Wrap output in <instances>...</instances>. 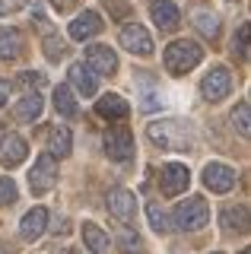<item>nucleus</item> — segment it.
<instances>
[{
  "label": "nucleus",
  "mask_w": 251,
  "mask_h": 254,
  "mask_svg": "<svg viewBox=\"0 0 251 254\" xmlns=\"http://www.w3.org/2000/svg\"><path fill=\"white\" fill-rule=\"evenodd\" d=\"M146 133H150V140L159 149H191L194 146V127L188 121H175V118L153 121L146 127Z\"/></svg>",
  "instance_id": "1"
},
{
  "label": "nucleus",
  "mask_w": 251,
  "mask_h": 254,
  "mask_svg": "<svg viewBox=\"0 0 251 254\" xmlns=\"http://www.w3.org/2000/svg\"><path fill=\"white\" fill-rule=\"evenodd\" d=\"M200 61H203V48L194 45V42H188V38H178V42L166 45V54H162L166 70H169V73H175V76H182V73H188V70H194Z\"/></svg>",
  "instance_id": "2"
},
{
  "label": "nucleus",
  "mask_w": 251,
  "mask_h": 254,
  "mask_svg": "<svg viewBox=\"0 0 251 254\" xmlns=\"http://www.w3.org/2000/svg\"><path fill=\"white\" fill-rule=\"evenodd\" d=\"M172 222H175L182 232H197L210 222V206L203 197H188L175 206V213H172Z\"/></svg>",
  "instance_id": "3"
},
{
  "label": "nucleus",
  "mask_w": 251,
  "mask_h": 254,
  "mask_svg": "<svg viewBox=\"0 0 251 254\" xmlns=\"http://www.w3.org/2000/svg\"><path fill=\"white\" fill-rule=\"evenodd\" d=\"M58 185V159L54 156H38L32 172H29V188H32V194H48V190Z\"/></svg>",
  "instance_id": "4"
},
{
  "label": "nucleus",
  "mask_w": 251,
  "mask_h": 254,
  "mask_svg": "<svg viewBox=\"0 0 251 254\" xmlns=\"http://www.w3.org/2000/svg\"><path fill=\"white\" fill-rule=\"evenodd\" d=\"M118 42L127 48L130 54H140V58L153 54V35L140 26V22H127V26H121V32H118Z\"/></svg>",
  "instance_id": "5"
},
{
  "label": "nucleus",
  "mask_w": 251,
  "mask_h": 254,
  "mask_svg": "<svg viewBox=\"0 0 251 254\" xmlns=\"http://www.w3.org/2000/svg\"><path fill=\"white\" fill-rule=\"evenodd\" d=\"M188 185H191V169H188V165L169 162V165H162V169H159V188H162V194H169V197L185 194Z\"/></svg>",
  "instance_id": "6"
},
{
  "label": "nucleus",
  "mask_w": 251,
  "mask_h": 254,
  "mask_svg": "<svg viewBox=\"0 0 251 254\" xmlns=\"http://www.w3.org/2000/svg\"><path fill=\"white\" fill-rule=\"evenodd\" d=\"M134 133L127 130V127H112V130L105 133V153L108 159H118V162H127V159H134Z\"/></svg>",
  "instance_id": "7"
},
{
  "label": "nucleus",
  "mask_w": 251,
  "mask_h": 254,
  "mask_svg": "<svg viewBox=\"0 0 251 254\" xmlns=\"http://www.w3.org/2000/svg\"><path fill=\"white\" fill-rule=\"evenodd\" d=\"M232 89V73L226 67H213L207 76H203V83H200V95L207 102H219V99H226Z\"/></svg>",
  "instance_id": "8"
},
{
  "label": "nucleus",
  "mask_w": 251,
  "mask_h": 254,
  "mask_svg": "<svg viewBox=\"0 0 251 254\" xmlns=\"http://www.w3.org/2000/svg\"><path fill=\"white\" fill-rule=\"evenodd\" d=\"M235 169L226 162H207V169H203V185H207L213 194H226V190L235 188Z\"/></svg>",
  "instance_id": "9"
},
{
  "label": "nucleus",
  "mask_w": 251,
  "mask_h": 254,
  "mask_svg": "<svg viewBox=\"0 0 251 254\" xmlns=\"http://www.w3.org/2000/svg\"><path fill=\"white\" fill-rule=\"evenodd\" d=\"M86 67H89L92 73L112 76V73H118V54L108 45H89L86 48Z\"/></svg>",
  "instance_id": "10"
},
{
  "label": "nucleus",
  "mask_w": 251,
  "mask_h": 254,
  "mask_svg": "<svg viewBox=\"0 0 251 254\" xmlns=\"http://www.w3.org/2000/svg\"><path fill=\"white\" fill-rule=\"evenodd\" d=\"M108 213L112 216H118L121 222H134L137 216V197H134V190H124V188H115V190H108Z\"/></svg>",
  "instance_id": "11"
},
{
  "label": "nucleus",
  "mask_w": 251,
  "mask_h": 254,
  "mask_svg": "<svg viewBox=\"0 0 251 254\" xmlns=\"http://www.w3.org/2000/svg\"><path fill=\"white\" fill-rule=\"evenodd\" d=\"M26 156H29V143L22 140L19 133H3V140H0V165H3V169H13V165H19Z\"/></svg>",
  "instance_id": "12"
},
{
  "label": "nucleus",
  "mask_w": 251,
  "mask_h": 254,
  "mask_svg": "<svg viewBox=\"0 0 251 254\" xmlns=\"http://www.w3.org/2000/svg\"><path fill=\"white\" fill-rule=\"evenodd\" d=\"M150 16H153V22L162 32H175L178 22H182V13H178V6L172 3V0H153V3H150Z\"/></svg>",
  "instance_id": "13"
},
{
  "label": "nucleus",
  "mask_w": 251,
  "mask_h": 254,
  "mask_svg": "<svg viewBox=\"0 0 251 254\" xmlns=\"http://www.w3.org/2000/svg\"><path fill=\"white\" fill-rule=\"evenodd\" d=\"M99 29H102V16H99L96 10H83L73 22H70V38H76V42H86V38L99 35Z\"/></svg>",
  "instance_id": "14"
},
{
  "label": "nucleus",
  "mask_w": 251,
  "mask_h": 254,
  "mask_svg": "<svg viewBox=\"0 0 251 254\" xmlns=\"http://www.w3.org/2000/svg\"><path fill=\"white\" fill-rule=\"evenodd\" d=\"M45 229H48V210H45V206H32L19 222V235L26 238V242H35Z\"/></svg>",
  "instance_id": "15"
},
{
  "label": "nucleus",
  "mask_w": 251,
  "mask_h": 254,
  "mask_svg": "<svg viewBox=\"0 0 251 254\" xmlns=\"http://www.w3.org/2000/svg\"><path fill=\"white\" fill-rule=\"evenodd\" d=\"M67 79H70V86H73V89L80 92V95H96V89H99L96 73H92L86 64H70Z\"/></svg>",
  "instance_id": "16"
},
{
  "label": "nucleus",
  "mask_w": 251,
  "mask_h": 254,
  "mask_svg": "<svg viewBox=\"0 0 251 254\" xmlns=\"http://www.w3.org/2000/svg\"><path fill=\"white\" fill-rule=\"evenodd\" d=\"M26 48V38H22L19 29L13 26H0V58L3 61H16Z\"/></svg>",
  "instance_id": "17"
},
{
  "label": "nucleus",
  "mask_w": 251,
  "mask_h": 254,
  "mask_svg": "<svg viewBox=\"0 0 251 254\" xmlns=\"http://www.w3.org/2000/svg\"><path fill=\"white\" fill-rule=\"evenodd\" d=\"M127 111H130V105L118 92L99 95V102H96V115L99 118H108V121H115V118H127Z\"/></svg>",
  "instance_id": "18"
},
{
  "label": "nucleus",
  "mask_w": 251,
  "mask_h": 254,
  "mask_svg": "<svg viewBox=\"0 0 251 254\" xmlns=\"http://www.w3.org/2000/svg\"><path fill=\"white\" fill-rule=\"evenodd\" d=\"M83 242H86V248L92 254H108V245H112L108 235L102 232L96 222H83Z\"/></svg>",
  "instance_id": "19"
},
{
  "label": "nucleus",
  "mask_w": 251,
  "mask_h": 254,
  "mask_svg": "<svg viewBox=\"0 0 251 254\" xmlns=\"http://www.w3.org/2000/svg\"><path fill=\"white\" fill-rule=\"evenodd\" d=\"M194 29L200 32L203 38H210V42H213V38H219V16L216 13H210V10H194Z\"/></svg>",
  "instance_id": "20"
},
{
  "label": "nucleus",
  "mask_w": 251,
  "mask_h": 254,
  "mask_svg": "<svg viewBox=\"0 0 251 254\" xmlns=\"http://www.w3.org/2000/svg\"><path fill=\"white\" fill-rule=\"evenodd\" d=\"M48 146H51V153H48V156H58V159L70 156V149H73V137H70L67 127H54L51 137H48Z\"/></svg>",
  "instance_id": "21"
},
{
  "label": "nucleus",
  "mask_w": 251,
  "mask_h": 254,
  "mask_svg": "<svg viewBox=\"0 0 251 254\" xmlns=\"http://www.w3.org/2000/svg\"><path fill=\"white\" fill-rule=\"evenodd\" d=\"M54 111H58L61 118H76V99H73V92H70V86H58L54 89Z\"/></svg>",
  "instance_id": "22"
},
{
  "label": "nucleus",
  "mask_w": 251,
  "mask_h": 254,
  "mask_svg": "<svg viewBox=\"0 0 251 254\" xmlns=\"http://www.w3.org/2000/svg\"><path fill=\"white\" fill-rule=\"evenodd\" d=\"M223 226L235 229V232H248V206L245 203L226 206V210H223Z\"/></svg>",
  "instance_id": "23"
},
{
  "label": "nucleus",
  "mask_w": 251,
  "mask_h": 254,
  "mask_svg": "<svg viewBox=\"0 0 251 254\" xmlns=\"http://www.w3.org/2000/svg\"><path fill=\"white\" fill-rule=\"evenodd\" d=\"M38 115H42V95H38V92L22 95V102L16 105V118H19V121H35Z\"/></svg>",
  "instance_id": "24"
},
{
  "label": "nucleus",
  "mask_w": 251,
  "mask_h": 254,
  "mask_svg": "<svg viewBox=\"0 0 251 254\" xmlns=\"http://www.w3.org/2000/svg\"><path fill=\"white\" fill-rule=\"evenodd\" d=\"M232 127L242 133V137H248V133H251V105H248L245 99L232 108Z\"/></svg>",
  "instance_id": "25"
},
{
  "label": "nucleus",
  "mask_w": 251,
  "mask_h": 254,
  "mask_svg": "<svg viewBox=\"0 0 251 254\" xmlns=\"http://www.w3.org/2000/svg\"><path fill=\"white\" fill-rule=\"evenodd\" d=\"M146 213H150V226L156 229V232H169V216H166V210H162V206L159 203H156V200H150V203H146Z\"/></svg>",
  "instance_id": "26"
},
{
  "label": "nucleus",
  "mask_w": 251,
  "mask_h": 254,
  "mask_svg": "<svg viewBox=\"0 0 251 254\" xmlns=\"http://www.w3.org/2000/svg\"><path fill=\"white\" fill-rule=\"evenodd\" d=\"M232 54H239V61H248V22H242L239 32L232 38Z\"/></svg>",
  "instance_id": "27"
},
{
  "label": "nucleus",
  "mask_w": 251,
  "mask_h": 254,
  "mask_svg": "<svg viewBox=\"0 0 251 254\" xmlns=\"http://www.w3.org/2000/svg\"><path fill=\"white\" fill-rule=\"evenodd\" d=\"M118 245H121L124 254H137V251H140V235L130 232V229H124V232L118 235Z\"/></svg>",
  "instance_id": "28"
},
{
  "label": "nucleus",
  "mask_w": 251,
  "mask_h": 254,
  "mask_svg": "<svg viewBox=\"0 0 251 254\" xmlns=\"http://www.w3.org/2000/svg\"><path fill=\"white\" fill-rule=\"evenodd\" d=\"M16 203V181L13 178H0V206Z\"/></svg>",
  "instance_id": "29"
},
{
  "label": "nucleus",
  "mask_w": 251,
  "mask_h": 254,
  "mask_svg": "<svg viewBox=\"0 0 251 254\" xmlns=\"http://www.w3.org/2000/svg\"><path fill=\"white\" fill-rule=\"evenodd\" d=\"M45 54H48L51 61L64 54V42H61V35H48V38H45Z\"/></svg>",
  "instance_id": "30"
},
{
  "label": "nucleus",
  "mask_w": 251,
  "mask_h": 254,
  "mask_svg": "<svg viewBox=\"0 0 251 254\" xmlns=\"http://www.w3.org/2000/svg\"><path fill=\"white\" fill-rule=\"evenodd\" d=\"M19 83H22V86H42V83H45V76H42V73H22V76H19Z\"/></svg>",
  "instance_id": "31"
},
{
  "label": "nucleus",
  "mask_w": 251,
  "mask_h": 254,
  "mask_svg": "<svg viewBox=\"0 0 251 254\" xmlns=\"http://www.w3.org/2000/svg\"><path fill=\"white\" fill-rule=\"evenodd\" d=\"M16 6H22V0H0V13H13Z\"/></svg>",
  "instance_id": "32"
},
{
  "label": "nucleus",
  "mask_w": 251,
  "mask_h": 254,
  "mask_svg": "<svg viewBox=\"0 0 251 254\" xmlns=\"http://www.w3.org/2000/svg\"><path fill=\"white\" fill-rule=\"evenodd\" d=\"M6 95H10V83H6V79H0V108L6 105Z\"/></svg>",
  "instance_id": "33"
},
{
  "label": "nucleus",
  "mask_w": 251,
  "mask_h": 254,
  "mask_svg": "<svg viewBox=\"0 0 251 254\" xmlns=\"http://www.w3.org/2000/svg\"><path fill=\"white\" fill-rule=\"evenodd\" d=\"M54 6H58V10H70V6H73V0H51Z\"/></svg>",
  "instance_id": "34"
},
{
  "label": "nucleus",
  "mask_w": 251,
  "mask_h": 254,
  "mask_svg": "<svg viewBox=\"0 0 251 254\" xmlns=\"http://www.w3.org/2000/svg\"><path fill=\"white\" fill-rule=\"evenodd\" d=\"M0 140H3V127H0Z\"/></svg>",
  "instance_id": "35"
},
{
  "label": "nucleus",
  "mask_w": 251,
  "mask_h": 254,
  "mask_svg": "<svg viewBox=\"0 0 251 254\" xmlns=\"http://www.w3.org/2000/svg\"><path fill=\"white\" fill-rule=\"evenodd\" d=\"M213 254H223V251H213Z\"/></svg>",
  "instance_id": "36"
},
{
  "label": "nucleus",
  "mask_w": 251,
  "mask_h": 254,
  "mask_svg": "<svg viewBox=\"0 0 251 254\" xmlns=\"http://www.w3.org/2000/svg\"><path fill=\"white\" fill-rule=\"evenodd\" d=\"M242 254H248V251H242Z\"/></svg>",
  "instance_id": "37"
}]
</instances>
